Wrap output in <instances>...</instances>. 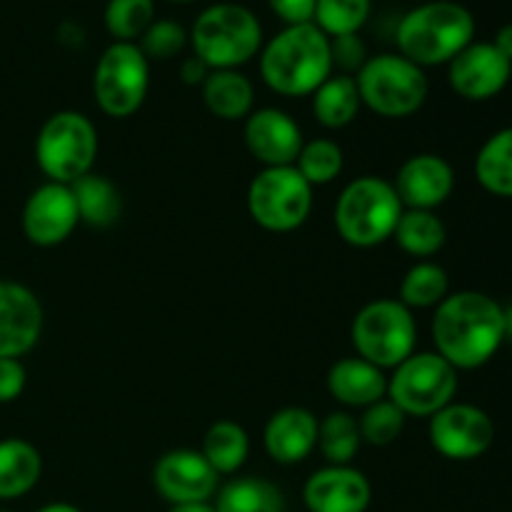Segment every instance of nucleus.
Returning a JSON list of instances; mask_svg holds the SVG:
<instances>
[{
	"label": "nucleus",
	"mask_w": 512,
	"mask_h": 512,
	"mask_svg": "<svg viewBox=\"0 0 512 512\" xmlns=\"http://www.w3.org/2000/svg\"><path fill=\"white\" fill-rule=\"evenodd\" d=\"M433 340L455 370L483 368L505 343V308L478 290L448 295L435 308Z\"/></svg>",
	"instance_id": "1"
},
{
	"label": "nucleus",
	"mask_w": 512,
	"mask_h": 512,
	"mask_svg": "<svg viewBox=\"0 0 512 512\" xmlns=\"http://www.w3.org/2000/svg\"><path fill=\"white\" fill-rule=\"evenodd\" d=\"M260 75L285 98L313 95L333 75L330 38L315 23L288 25L260 50Z\"/></svg>",
	"instance_id": "2"
},
{
	"label": "nucleus",
	"mask_w": 512,
	"mask_h": 512,
	"mask_svg": "<svg viewBox=\"0 0 512 512\" xmlns=\"http://www.w3.org/2000/svg\"><path fill=\"white\" fill-rule=\"evenodd\" d=\"M473 38V13L453 0L418 5L403 15L395 30L398 53L420 68L450 63L460 50L473 43Z\"/></svg>",
	"instance_id": "3"
},
{
	"label": "nucleus",
	"mask_w": 512,
	"mask_h": 512,
	"mask_svg": "<svg viewBox=\"0 0 512 512\" xmlns=\"http://www.w3.org/2000/svg\"><path fill=\"white\" fill-rule=\"evenodd\" d=\"M403 210L390 180L360 175L340 190L333 213L335 230L353 248H375L393 238Z\"/></svg>",
	"instance_id": "4"
},
{
	"label": "nucleus",
	"mask_w": 512,
	"mask_h": 512,
	"mask_svg": "<svg viewBox=\"0 0 512 512\" xmlns=\"http://www.w3.org/2000/svg\"><path fill=\"white\" fill-rule=\"evenodd\" d=\"M190 43L210 70H238L263 50V28L245 5L218 3L195 18Z\"/></svg>",
	"instance_id": "5"
},
{
	"label": "nucleus",
	"mask_w": 512,
	"mask_h": 512,
	"mask_svg": "<svg viewBox=\"0 0 512 512\" xmlns=\"http://www.w3.org/2000/svg\"><path fill=\"white\" fill-rule=\"evenodd\" d=\"M360 103L380 118H408L428 100V75L400 53H380L365 60L355 75Z\"/></svg>",
	"instance_id": "6"
},
{
	"label": "nucleus",
	"mask_w": 512,
	"mask_h": 512,
	"mask_svg": "<svg viewBox=\"0 0 512 512\" xmlns=\"http://www.w3.org/2000/svg\"><path fill=\"white\" fill-rule=\"evenodd\" d=\"M98 158V130L78 110L53 113L35 138V163L50 183H75L93 173Z\"/></svg>",
	"instance_id": "7"
},
{
	"label": "nucleus",
	"mask_w": 512,
	"mask_h": 512,
	"mask_svg": "<svg viewBox=\"0 0 512 512\" xmlns=\"http://www.w3.org/2000/svg\"><path fill=\"white\" fill-rule=\"evenodd\" d=\"M350 338L358 358L388 370L398 368L415 353L418 325L413 310L405 308L400 300L380 298L360 308L350 328Z\"/></svg>",
	"instance_id": "8"
},
{
	"label": "nucleus",
	"mask_w": 512,
	"mask_h": 512,
	"mask_svg": "<svg viewBox=\"0 0 512 512\" xmlns=\"http://www.w3.org/2000/svg\"><path fill=\"white\" fill-rule=\"evenodd\" d=\"M248 213L270 233H293L313 213V185L295 165L263 168L248 185Z\"/></svg>",
	"instance_id": "9"
},
{
	"label": "nucleus",
	"mask_w": 512,
	"mask_h": 512,
	"mask_svg": "<svg viewBox=\"0 0 512 512\" xmlns=\"http://www.w3.org/2000/svg\"><path fill=\"white\" fill-rule=\"evenodd\" d=\"M458 393V370L438 353H413L388 378L390 403L413 418H433Z\"/></svg>",
	"instance_id": "10"
},
{
	"label": "nucleus",
	"mask_w": 512,
	"mask_h": 512,
	"mask_svg": "<svg viewBox=\"0 0 512 512\" xmlns=\"http://www.w3.org/2000/svg\"><path fill=\"white\" fill-rule=\"evenodd\" d=\"M150 60L138 43H113L93 73L95 103L110 118H130L148 98Z\"/></svg>",
	"instance_id": "11"
},
{
	"label": "nucleus",
	"mask_w": 512,
	"mask_h": 512,
	"mask_svg": "<svg viewBox=\"0 0 512 512\" xmlns=\"http://www.w3.org/2000/svg\"><path fill=\"white\" fill-rule=\"evenodd\" d=\"M430 445L448 460H475L490 450L495 423L483 408L470 403H450L430 418Z\"/></svg>",
	"instance_id": "12"
},
{
	"label": "nucleus",
	"mask_w": 512,
	"mask_h": 512,
	"mask_svg": "<svg viewBox=\"0 0 512 512\" xmlns=\"http://www.w3.org/2000/svg\"><path fill=\"white\" fill-rule=\"evenodd\" d=\"M153 485L170 505L210 503L220 488V475L200 450H170L155 463Z\"/></svg>",
	"instance_id": "13"
},
{
	"label": "nucleus",
	"mask_w": 512,
	"mask_h": 512,
	"mask_svg": "<svg viewBox=\"0 0 512 512\" xmlns=\"http://www.w3.org/2000/svg\"><path fill=\"white\" fill-rule=\"evenodd\" d=\"M80 215L73 190L63 183H43L28 195L23 208V233L38 248L65 243L78 228Z\"/></svg>",
	"instance_id": "14"
},
{
	"label": "nucleus",
	"mask_w": 512,
	"mask_h": 512,
	"mask_svg": "<svg viewBox=\"0 0 512 512\" xmlns=\"http://www.w3.org/2000/svg\"><path fill=\"white\" fill-rule=\"evenodd\" d=\"M512 63L493 43H470L448 63L450 88L465 100L483 103L503 93L510 83Z\"/></svg>",
	"instance_id": "15"
},
{
	"label": "nucleus",
	"mask_w": 512,
	"mask_h": 512,
	"mask_svg": "<svg viewBox=\"0 0 512 512\" xmlns=\"http://www.w3.org/2000/svg\"><path fill=\"white\" fill-rule=\"evenodd\" d=\"M243 138L250 155L265 168L295 165L305 143L300 125L278 108H260L250 113L245 118Z\"/></svg>",
	"instance_id": "16"
},
{
	"label": "nucleus",
	"mask_w": 512,
	"mask_h": 512,
	"mask_svg": "<svg viewBox=\"0 0 512 512\" xmlns=\"http://www.w3.org/2000/svg\"><path fill=\"white\" fill-rule=\"evenodd\" d=\"M43 333L38 295L13 280H0V358H23Z\"/></svg>",
	"instance_id": "17"
},
{
	"label": "nucleus",
	"mask_w": 512,
	"mask_h": 512,
	"mask_svg": "<svg viewBox=\"0 0 512 512\" xmlns=\"http://www.w3.org/2000/svg\"><path fill=\"white\" fill-rule=\"evenodd\" d=\"M373 500V485L350 465H328L305 480L303 503L308 512H365Z\"/></svg>",
	"instance_id": "18"
},
{
	"label": "nucleus",
	"mask_w": 512,
	"mask_h": 512,
	"mask_svg": "<svg viewBox=\"0 0 512 512\" xmlns=\"http://www.w3.org/2000/svg\"><path fill=\"white\" fill-rule=\"evenodd\" d=\"M405 210H435L453 195V165L435 153H420L400 165L393 183Z\"/></svg>",
	"instance_id": "19"
},
{
	"label": "nucleus",
	"mask_w": 512,
	"mask_h": 512,
	"mask_svg": "<svg viewBox=\"0 0 512 512\" xmlns=\"http://www.w3.org/2000/svg\"><path fill=\"white\" fill-rule=\"evenodd\" d=\"M318 423L320 420L308 408L290 405L278 410L265 423V453L280 465L303 463L318 448Z\"/></svg>",
	"instance_id": "20"
},
{
	"label": "nucleus",
	"mask_w": 512,
	"mask_h": 512,
	"mask_svg": "<svg viewBox=\"0 0 512 512\" xmlns=\"http://www.w3.org/2000/svg\"><path fill=\"white\" fill-rule=\"evenodd\" d=\"M328 393L345 408H370L373 403L388 395V375L378 365L368 363L363 358H340L338 363L330 365Z\"/></svg>",
	"instance_id": "21"
},
{
	"label": "nucleus",
	"mask_w": 512,
	"mask_h": 512,
	"mask_svg": "<svg viewBox=\"0 0 512 512\" xmlns=\"http://www.w3.org/2000/svg\"><path fill=\"white\" fill-rule=\"evenodd\" d=\"M43 458L38 448L23 438L0 440V500H18L38 485Z\"/></svg>",
	"instance_id": "22"
},
{
	"label": "nucleus",
	"mask_w": 512,
	"mask_h": 512,
	"mask_svg": "<svg viewBox=\"0 0 512 512\" xmlns=\"http://www.w3.org/2000/svg\"><path fill=\"white\" fill-rule=\"evenodd\" d=\"M200 88H203L205 108L215 118L243 120L253 113V83L240 70H210V75Z\"/></svg>",
	"instance_id": "23"
},
{
	"label": "nucleus",
	"mask_w": 512,
	"mask_h": 512,
	"mask_svg": "<svg viewBox=\"0 0 512 512\" xmlns=\"http://www.w3.org/2000/svg\"><path fill=\"white\" fill-rule=\"evenodd\" d=\"M70 190H73L75 205H78L80 223L90 225V228H110L118 223L120 213H123V200H120L118 188L105 175H83L70 183Z\"/></svg>",
	"instance_id": "24"
},
{
	"label": "nucleus",
	"mask_w": 512,
	"mask_h": 512,
	"mask_svg": "<svg viewBox=\"0 0 512 512\" xmlns=\"http://www.w3.org/2000/svg\"><path fill=\"white\" fill-rule=\"evenodd\" d=\"M360 93L353 75L333 73L318 90L313 93V115L323 128L340 130L348 128L358 118Z\"/></svg>",
	"instance_id": "25"
},
{
	"label": "nucleus",
	"mask_w": 512,
	"mask_h": 512,
	"mask_svg": "<svg viewBox=\"0 0 512 512\" xmlns=\"http://www.w3.org/2000/svg\"><path fill=\"white\" fill-rule=\"evenodd\" d=\"M215 512H285L278 485L265 478H233L215 493Z\"/></svg>",
	"instance_id": "26"
},
{
	"label": "nucleus",
	"mask_w": 512,
	"mask_h": 512,
	"mask_svg": "<svg viewBox=\"0 0 512 512\" xmlns=\"http://www.w3.org/2000/svg\"><path fill=\"white\" fill-rule=\"evenodd\" d=\"M400 250L413 258H433L445 248L448 228L435 210H403L393 233Z\"/></svg>",
	"instance_id": "27"
},
{
	"label": "nucleus",
	"mask_w": 512,
	"mask_h": 512,
	"mask_svg": "<svg viewBox=\"0 0 512 512\" xmlns=\"http://www.w3.org/2000/svg\"><path fill=\"white\" fill-rule=\"evenodd\" d=\"M205 460L218 475H233L245 465L250 455V438L243 425L233 420H218L203 438Z\"/></svg>",
	"instance_id": "28"
},
{
	"label": "nucleus",
	"mask_w": 512,
	"mask_h": 512,
	"mask_svg": "<svg viewBox=\"0 0 512 512\" xmlns=\"http://www.w3.org/2000/svg\"><path fill=\"white\" fill-rule=\"evenodd\" d=\"M475 178L488 193L512 198V128L490 135L475 158Z\"/></svg>",
	"instance_id": "29"
},
{
	"label": "nucleus",
	"mask_w": 512,
	"mask_h": 512,
	"mask_svg": "<svg viewBox=\"0 0 512 512\" xmlns=\"http://www.w3.org/2000/svg\"><path fill=\"white\" fill-rule=\"evenodd\" d=\"M450 295V278L443 265L433 260H420L405 273L400 283V303L405 308H438Z\"/></svg>",
	"instance_id": "30"
},
{
	"label": "nucleus",
	"mask_w": 512,
	"mask_h": 512,
	"mask_svg": "<svg viewBox=\"0 0 512 512\" xmlns=\"http://www.w3.org/2000/svg\"><path fill=\"white\" fill-rule=\"evenodd\" d=\"M363 438H360L358 418L345 410L328 413L318 423V450L328 465H350L358 455Z\"/></svg>",
	"instance_id": "31"
},
{
	"label": "nucleus",
	"mask_w": 512,
	"mask_h": 512,
	"mask_svg": "<svg viewBox=\"0 0 512 512\" xmlns=\"http://www.w3.org/2000/svg\"><path fill=\"white\" fill-rule=\"evenodd\" d=\"M155 23V0H108L105 28L115 43H135Z\"/></svg>",
	"instance_id": "32"
},
{
	"label": "nucleus",
	"mask_w": 512,
	"mask_h": 512,
	"mask_svg": "<svg viewBox=\"0 0 512 512\" xmlns=\"http://www.w3.org/2000/svg\"><path fill=\"white\" fill-rule=\"evenodd\" d=\"M343 165V148H340L335 140L328 138H315L303 143V150H300L298 160H295L298 173L303 175L313 188L333 183V180L343 173Z\"/></svg>",
	"instance_id": "33"
},
{
	"label": "nucleus",
	"mask_w": 512,
	"mask_h": 512,
	"mask_svg": "<svg viewBox=\"0 0 512 512\" xmlns=\"http://www.w3.org/2000/svg\"><path fill=\"white\" fill-rule=\"evenodd\" d=\"M373 0H318L313 23L328 38L355 35L370 18Z\"/></svg>",
	"instance_id": "34"
},
{
	"label": "nucleus",
	"mask_w": 512,
	"mask_h": 512,
	"mask_svg": "<svg viewBox=\"0 0 512 512\" xmlns=\"http://www.w3.org/2000/svg\"><path fill=\"white\" fill-rule=\"evenodd\" d=\"M405 420H408V415L398 405L390 403L388 398H383L370 405V408H365L363 415L358 418L360 438H363V443L375 445V448L393 445L403 435Z\"/></svg>",
	"instance_id": "35"
},
{
	"label": "nucleus",
	"mask_w": 512,
	"mask_h": 512,
	"mask_svg": "<svg viewBox=\"0 0 512 512\" xmlns=\"http://www.w3.org/2000/svg\"><path fill=\"white\" fill-rule=\"evenodd\" d=\"M188 40L190 35L185 33L180 23H175V20H155L143 33L138 48L143 50L148 60H168L183 53Z\"/></svg>",
	"instance_id": "36"
},
{
	"label": "nucleus",
	"mask_w": 512,
	"mask_h": 512,
	"mask_svg": "<svg viewBox=\"0 0 512 512\" xmlns=\"http://www.w3.org/2000/svg\"><path fill=\"white\" fill-rule=\"evenodd\" d=\"M330 58H333V70L338 68V73L355 78L368 60V50L358 33L338 35V38H330Z\"/></svg>",
	"instance_id": "37"
},
{
	"label": "nucleus",
	"mask_w": 512,
	"mask_h": 512,
	"mask_svg": "<svg viewBox=\"0 0 512 512\" xmlns=\"http://www.w3.org/2000/svg\"><path fill=\"white\" fill-rule=\"evenodd\" d=\"M25 380L28 373L18 358H0V405L18 400L25 390Z\"/></svg>",
	"instance_id": "38"
},
{
	"label": "nucleus",
	"mask_w": 512,
	"mask_h": 512,
	"mask_svg": "<svg viewBox=\"0 0 512 512\" xmlns=\"http://www.w3.org/2000/svg\"><path fill=\"white\" fill-rule=\"evenodd\" d=\"M318 0H268L270 10L288 25L313 23Z\"/></svg>",
	"instance_id": "39"
},
{
	"label": "nucleus",
	"mask_w": 512,
	"mask_h": 512,
	"mask_svg": "<svg viewBox=\"0 0 512 512\" xmlns=\"http://www.w3.org/2000/svg\"><path fill=\"white\" fill-rule=\"evenodd\" d=\"M208 75H210V68L203 63V60L195 58V55L193 58L183 60V65H180V78H183L185 85H193V88L195 85H203Z\"/></svg>",
	"instance_id": "40"
},
{
	"label": "nucleus",
	"mask_w": 512,
	"mask_h": 512,
	"mask_svg": "<svg viewBox=\"0 0 512 512\" xmlns=\"http://www.w3.org/2000/svg\"><path fill=\"white\" fill-rule=\"evenodd\" d=\"M493 45H495V48H498L500 53H503L505 58H508L510 63H512V23L503 25V28H500L498 33H495Z\"/></svg>",
	"instance_id": "41"
},
{
	"label": "nucleus",
	"mask_w": 512,
	"mask_h": 512,
	"mask_svg": "<svg viewBox=\"0 0 512 512\" xmlns=\"http://www.w3.org/2000/svg\"><path fill=\"white\" fill-rule=\"evenodd\" d=\"M168 512H215L213 503H183V505H170Z\"/></svg>",
	"instance_id": "42"
},
{
	"label": "nucleus",
	"mask_w": 512,
	"mask_h": 512,
	"mask_svg": "<svg viewBox=\"0 0 512 512\" xmlns=\"http://www.w3.org/2000/svg\"><path fill=\"white\" fill-rule=\"evenodd\" d=\"M38 512H83V510L75 508V505H70V503H48V505H43Z\"/></svg>",
	"instance_id": "43"
},
{
	"label": "nucleus",
	"mask_w": 512,
	"mask_h": 512,
	"mask_svg": "<svg viewBox=\"0 0 512 512\" xmlns=\"http://www.w3.org/2000/svg\"><path fill=\"white\" fill-rule=\"evenodd\" d=\"M505 338L512 340V305L505 308Z\"/></svg>",
	"instance_id": "44"
},
{
	"label": "nucleus",
	"mask_w": 512,
	"mask_h": 512,
	"mask_svg": "<svg viewBox=\"0 0 512 512\" xmlns=\"http://www.w3.org/2000/svg\"><path fill=\"white\" fill-rule=\"evenodd\" d=\"M170 3H195V0H170Z\"/></svg>",
	"instance_id": "45"
},
{
	"label": "nucleus",
	"mask_w": 512,
	"mask_h": 512,
	"mask_svg": "<svg viewBox=\"0 0 512 512\" xmlns=\"http://www.w3.org/2000/svg\"><path fill=\"white\" fill-rule=\"evenodd\" d=\"M0 512H10V510H0Z\"/></svg>",
	"instance_id": "46"
}]
</instances>
